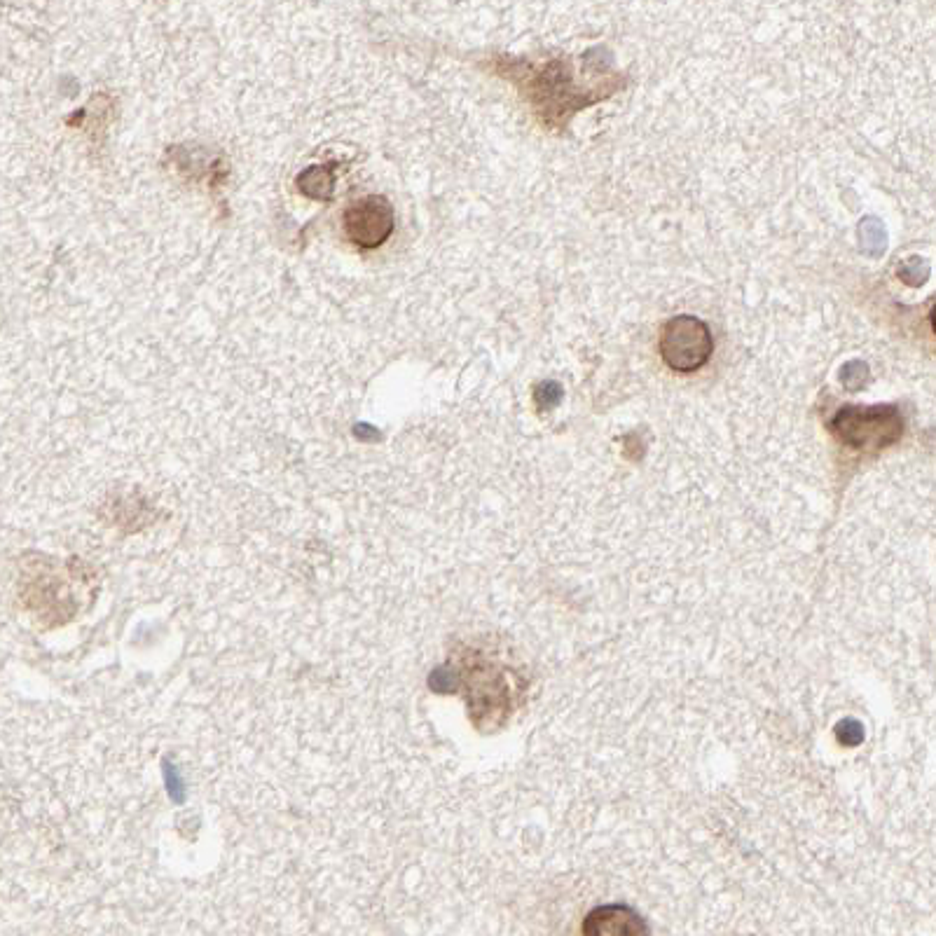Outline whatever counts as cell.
Returning a JSON list of instances; mask_svg holds the SVG:
<instances>
[{
	"mask_svg": "<svg viewBox=\"0 0 936 936\" xmlns=\"http://www.w3.org/2000/svg\"><path fill=\"white\" fill-rule=\"evenodd\" d=\"M831 431L850 450L876 454L899 443L904 436V417L894 405L843 408L831 419Z\"/></svg>",
	"mask_w": 936,
	"mask_h": 936,
	"instance_id": "cell-1",
	"label": "cell"
},
{
	"mask_svg": "<svg viewBox=\"0 0 936 936\" xmlns=\"http://www.w3.org/2000/svg\"><path fill=\"white\" fill-rule=\"evenodd\" d=\"M714 340L705 321L674 316L660 333V356L674 373H693L710 361Z\"/></svg>",
	"mask_w": 936,
	"mask_h": 936,
	"instance_id": "cell-2",
	"label": "cell"
},
{
	"mask_svg": "<svg viewBox=\"0 0 936 936\" xmlns=\"http://www.w3.org/2000/svg\"><path fill=\"white\" fill-rule=\"evenodd\" d=\"M342 223L349 242L361 246V249H377L394 232V206L380 195H368L344 211Z\"/></svg>",
	"mask_w": 936,
	"mask_h": 936,
	"instance_id": "cell-3",
	"label": "cell"
},
{
	"mask_svg": "<svg viewBox=\"0 0 936 936\" xmlns=\"http://www.w3.org/2000/svg\"><path fill=\"white\" fill-rule=\"evenodd\" d=\"M583 936H651L642 915L630 906H597L585 915Z\"/></svg>",
	"mask_w": 936,
	"mask_h": 936,
	"instance_id": "cell-4",
	"label": "cell"
},
{
	"mask_svg": "<svg viewBox=\"0 0 936 936\" xmlns=\"http://www.w3.org/2000/svg\"><path fill=\"white\" fill-rule=\"evenodd\" d=\"M298 188L302 195L312 199H326L333 197L335 188V169L333 164H321V167H309L298 176Z\"/></svg>",
	"mask_w": 936,
	"mask_h": 936,
	"instance_id": "cell-5",
	"label": "cell"
},
{
	"mask_svg": "<svg viewBox=\"0 0 936 936\" xmlns=\"http://www.w3.org/2000/svg\"><path fill=\"white\" fill-rule=\"evenodd\" d=\"M859 242H862V249L869 253V256H883L887 249L885 225L880 223L878 218H864L862 223H859Z\"/></svg>",
	"mask_w": 936,
	"mask_h": 936,
	"instance_id": "cell-6",
	"label": "cell"
},
{
	"mask_svg": "<svg viewBox=\"0 0 936 936\" xmlns=\"http://www.w3.org/2000/svg\"><path fill=\"white\" fill-rule=\"evenodd\" d=\"M897 277L908 286H922L929 279V263L925 258H918V256L908 258L899 265Z\"/></svg>",
	"mask_w": 936,
	"mask_h": 936,
	"instance_id": "cell-7",
	"label": "cell"
},
{
	"mask_svg": "<svg viewBox=\"0 0 936 936\" xmlns=\"http://www.w3.org/2000/svg\"><path fill=\"white\" fill-rule=\"evenodd\" d=\"M841 382L845 389L852 391V394H857V391H862L866 387V382H869V366H866L864 361L845 363L843 373H841Z\"/></svg>",
	"mask_w": 936,
	"mask_h": 936,
	"instance_id": "cell-8",
	"label": "cell"
},
{
	"mask_svg": "<svg viewBox=\"0 0 936 936\" xmlns=\"http://www.w3.org/2000/svg\"><path fill=\"white\" fill-rule=\"evenodd\" d=\"M834 733H836V740L841 742L843 747H859L864 742V735H866L862 721H857V719L838 721Z\"/></svg>",
	"mask_w": 936,
	"mask_h": 936,
	"instance_id": "cell-9",
	"label": "cell"
},
{
	"mask_svg": "<svg viewBox=\"0 0 936 936\" xmlns=\"http://www.w3.org/2000/svg\"><path fill=\"white\" fill-rule=\"evenodd\" d=\"M562 394H564V391L557 382H541L534 391V398H536V405H539V410L548 412V410H553V408H557V405H560Z\"/></svg>",
	"mask_w": 936,
	"mask_h": 936,
	"instance_id": "cell-10",
	"label": "cell"
},
{
	"mask_svg": "<svg viewBox=\"0 0 936 936\" xmlns=\"http://www.w3.org/2000/svg\"><path fill=\"white\" fill-rule=\"evenodd\" d=\"M932 328H934V333H936V307L932 309Z\"/></svg>",
	"mask_w": 936,
	"mask_h": 936,
	"instance_id": "cell-11",
	"label": "cell"
}]
</instances>
